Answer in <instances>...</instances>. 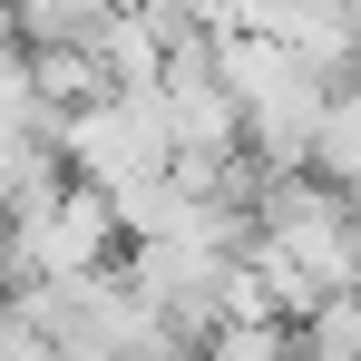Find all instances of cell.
Instances as JSON below:
<instances>
[{
	"label": "cell",
	"mask_w": 361,
	"mask_h": 361,
	"mask_svg": "<svg viewBox=\"0 0 361 361\" xmlns=\"http://www.w3.org/2000/svg\"><path fill=\"white\" fill-rule=\"evenodd\" d=\"M244 264H254V283L264 302L302 322V312H322L332 293H361V235H352V205H342V185L293 166V176H264L254 185V235H244Z\"/></svg>",
	"instance_id": "obj_1"
},
{
	"label": "cell",
	"mask_w": 361,
	"mask_h": 361,
	"mask_svg": "<svg viewBox=\"0 0 361 361\" xmlns=\"http://www.w3.org/2000/svg\"><path fill=\"white\" fill-rule=\"evenodd\" d=\"M59 157L78 185H98L118 205V225H137L176 176V137H166L157 88H98V98L59 108Z\"/></svg>",
	"instance_id": "obj_2"
},
{
	"label": "cell",
	"mask_w": 361,
	"mask_h": 361,
	"mask_svg": "<svg viewBox=\"0 0 361 361\" xmlns=\"http://www.w3.org/2000/svg\"><path fill=\"white\" fill-rule=\"evenodd\" d=\"M205 49H215L225 98H235L244 157H254L264 176H293V166H312V127H322L332 78L302 59V49H283V39H235V30H215Z\"/></svg>",
	"instance_id": "obj_3"
},
{
	"label": "cell",
	"mask_w": 361,
	"mask_h": 361,
	"mask_svg": "<svg viewBox=\"0 0 361 361\" xmlns=\"http://www.w3.org/2000/svg\"><path fill=\"white\" fill-rule=\"evenodd\" d=\"M118 244H127L118 205H108L98 185L59 176L49 195H30V205H10V215H0V293L98 274V264H118Z\"/></svg>",
	"instance_id": "obj_4"
},
{
	"label": "cell",
	"mask_w": 361,
	"mask_h": 361,
	"mask_svg": "<svg viewBox=\"0 0 361 361\" xmlns=\"http://www.w3.org/2000/svg\"><path fill=\"white\" fill-rule=\"evenodd\" d=\"M312 176L352 185L361 176V59L332 78V98H322V127H312Z\"/></svg>",
	"instance_id": "obj_5"
},
{
	"label": "cell",
	"mask_w": 361,
	"mask_h": 361,
	"mask_svg": "<svg viewBox=\"0 0 361 361\" xmlns=\"http://www.w3.org/2000/svg\"><path fill=\"white\" fill-rule=\"evenodd\" d=\"M293 352L302 361H361V293H332L322 312L293 322Z\"/></svg>",
	"instance_id": "obj_6"
},
{
	"label": "cell",
	"mask_w": 361,
	"mask_h": 361,
	"mask_svg": "<svg viewBox=\"0 0 361 361\" xmlns=\"http://www.w3.org/2000/svg\"><path fill=\"white\" fill-rule=\"evenodd\" d=\"M195 361H302V352H293V322H215Z\"/></svg>",
	"instance_id": "obj_7"
},
{
	"label": "cell",
	"mask_w": 361,
	"mask_h": 361,
	"mask_svg": "<svg viewBox=\"0 0 361 361\" xmlns=\"http://www.w3.org/2000/svg\"><path fill=\"white\" fill-rule=\"evenodd\" d=\"M0 361H59V342H49V332L10 302V312H0Z\"/></svg>",
	"instance_id": "obj_8"
},
{
	"label": "cell",
	"mask_w": 361,
	"mask_h": 361,
	"mask_svg": "<svg viewBox=\"0 0 361 361\" xmlns=\"http://www.w3.org/2000/svg\"><path fill=\"white\" fill-rule=\"evenodd\" d=\"M342 205H352V235H361V176H352V185H342Z\"/></svg>",
	"instance_id": "obj_9"
},
{
	"label": "cell",
	"mask_w": 361,
	"mask_h": 361,
	"mask_svg": "<svg viewBox=\"0 0 361 361\" xmlns=\"http://www.w3.org/2000/svg\"><path fill=\"white\" fill-rule=\"evenodd\" d=\"M0 312H10V293H0Z\"/></svg>",
	"instance_id": "obj_10"
}]
</instances>
